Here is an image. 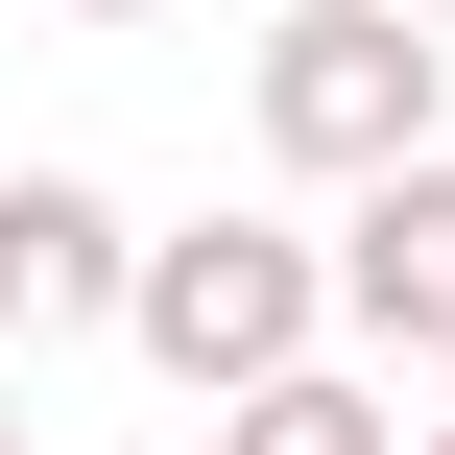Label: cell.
<instances>
[{
  "instance_id": "obj_2",
  "label": "cell",
  "mask_w": 455,
  "mask_h": 455,
  "mask_svg": "<svg viewBox=\"0 0 455 455\" xmlns=\"http://www.w3.org/2000/svg\"><path fill=\"white\" fill-rule=\"evenodd\" d=\"M432 72H455L432 0H288L240 96H264V168H336V192H360V168H408V144H432Z\"/></svg>"
},
{
  "instance_id": "obj_6",
  "label": "cell",
  "mask_w": 455,
  "mask_h": 455,
  "mask_svg": "<svg viewBox=\"0 0 455 455\" xmlns=\"http://www.w3.org/2000/svg\"><path fill=\"white\" fill-rule=\"evenodd\" d=\"M0 455H24V384H0Z\"/></svg>"
},
{
  "instance_id": "obj_7",
  "label": "cell",
  "mask_w": 455,
  "mask_h": 455,
  "mask_svg": "<svg viewBox=\"0 0 455 455\" xmlns=\"http://www.w3.org/2000/svg\"><path fill=\"white\" fill-rule=\"evenodd\" d=\"M96 24H144V0H96Z\"/></svg>"
},
{
  "instance_id": "obj_1",
  "label": "cell",
  "mask_w": 455,
  "mask_h": 455,
  "mask_svg": "<svg viewBox=\"0 0 455 455\" xmlns=\"http://www.w3.org/2000/svg\"><path fill=\"white\" fill-rule=\"evenodd\" d=\"M120 336H144L192 408H240V384H288V360L336 336V240H288V216H192V240H144Z\"/></svg>"
},
{
  "instance_id": "obj_5",
  "label": "cell",
  "mask_w": 455,
  "mask_h": 455,
  "mask_svg": "<svg viewBox=\"0 0 455 455\" xmlns=\"http://www.w3.org/2000/svg\"><path fill=\"white\" fill-rule=\"evenodd\" d=\"M216 455H408V432H384V384L288 360V384H240V408H216Z\"/></svg>"
},
{
  "instance_id": "obj_3",
  "label": "cell",
  "mask_w": 455,
  "mask_h": 455,
  "mask_svg": "<svg viewBox=\"0 0 455 455\" xmlns=\"http://www.w3.org/2000/svg\"><path fill=\"white\" fill-rule=\"evenodd\" d=\"M336 312H360L384 360H432V384H455V144L360 168V216H336Z\"/></svg>"
},
{
  "instance_id": "obj_4",
  "label": "cell",
  "mask_w": 455,
  "mask_h": 455,
  "mask_svg": "<svg viewBox=\"0 0 455 455\" xmlns=\"http://www.w3.org/2000/svg\"><path fill=\"white\" fill-rule=\"evenodd\" d=\"M144 288V240H120V192H72V168H0V360H48V336H96Z\"/></svg>"
},
{
  "instance_id": "obj_9",
  "label": "cell",
  "mask_w": 455,
  "mask_h": 455,
  "mask_svg": "<svg viewBox=\"0 0 455 455\" xmlns=\"http://www.w3.org/2000/svg\"><path fill=\"white\" fill-rule=\"evenodd\" d=\"M432 24H455V0H432Z\"/></svg>"
},
{
  "instance_id": "obj_8",
  "label": "cell",
  "mask_w": 455,
  "mask_h": 455,
  "mask_svg": "<svg viewBox=\"0 0 455 455\" xmlns=\"http://www.w3.org/2000/svg\"><path fill=\"white\" fill-rule=\"evenodd\" d=\"M408 455H455V432H408Z\"/></svg>"
}]
</instances>
